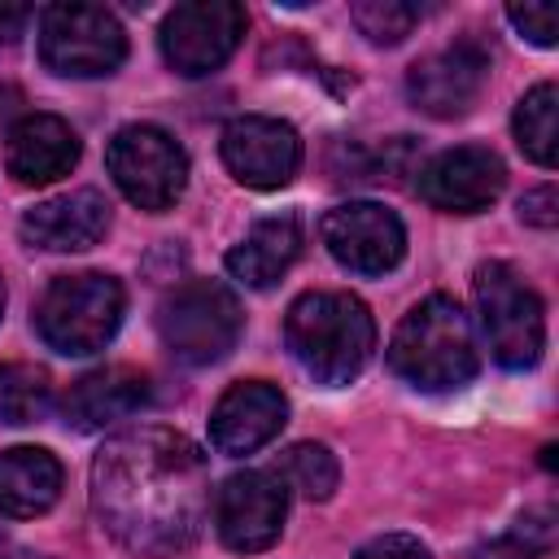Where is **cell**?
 Masks as SVG:
<instances>
[{"mask_svg":"<svg viewBox=\"0 0 559 559\" xmlns=\"http://www.w3.org/2000/svg\"><path fill=\"white\" fill-rule=\"evenodd\" d=\"M92 507L135 555H175L197 542L210 507L205 454L170 428H131L92 463Z\"/></svg>","mask_w":559,"mask_h":559,"instance_id":"6da1fadb","label":"cell"},{"mask_svg":"<svg viewBox=\"0 0 559 559\" xmlns=\"http://www.w3.org/2000/svg\"><path fill=\"white\" fill-rule=\"evenodd\" d=\"M284 341L319 384H349L376 349V319L354 293L319 288L288 306Z\"/></svg>","mask_w":559,"mask_h":559,"instance_id":"7a4b0ae2","label":"cell"},{"mask_svg":"<svg viewBox=\"0 0 559 559\" xmlns=\"http://www.w3.org/2000/svg\"><path fill=\"white\" fill-rule=\"evenodd\" d=\"M389 367L406 384L424 393H445L459 389L476 376L480 354L467 314L450 297H424L393 332L389 341Z\"/></svg>","mask_w":559,"mask_h":559,"instance_id":"3957f363","label":"cell"},{"mask_svg":"<svg viewBox=\"0 0 559 559\" xmlns=\"http://www.w3.org/2000/svg\"><path fill=\"white\" fill-rule=\"evenodd\" d=\"M122 310H127V293L114 275L79 271V275H57L44 288L35 306V328L48 349L66 358H87L114 341Z\"/></svg>","mask_w":559,"mask_h":559,"instance_id":"277c9868","label":"cell"},{"mask_svg":"<svg viewBox=\"0 0 559 559\" xmlns=\"http://www.w3.org/2000/svg\"><path fill=\"white\" fill-rule=\"evenodd\" d=\"M240 301L218 280H188L170 288L157 306V336L188 367H210L227 358L240 341Z\"/></svg>","mask_w":559,"mask_h":559,"instance_id":"5b68a950","label":"cell"},{"mask_svg":"<svg viewBox=\"0 0 559 559\" xmlns=\"http://www.w3.org/2000/svg\"><path fill=\"white\" fill-rule=\"evenodd\" d=\"M476 319L493 362L524 371L546 349V310L542 297L524 284V275L507 262H485L476 271Z\"/></svg>","mask_w":559,"mask_h":559,"instance_id":"8992f818","label":"cell"},{"mask_svg":"<svg viewBox=\"0 0 559 559\" xmlns=\"http://www.w3.org/2000/svg\"><path fill=\"white\" fill-rule=\"evenodd\" d=\"M105 166H109L118 192L148 214L170 210L188 188V153L179 148V140L170 131H162L153 122L122 127L105 148Z\"/></svg>","mask_w":559,"mask_h":559,"instance_id":"52a82bcc","label":"cell"},{"mask_svg":"<svg viewBox=\"0 0 559 559\" xmlns=\"http://www.w3.org/2000/svg\"><path fill=\"white\" fill-rule=\"evenodd\" d=\"M39 57L52 74L100 79L114 74L127 57L122 22L100 4H52L39 17Z\"/></svg>","mask_w":559,"mask_h":559,"instance_id":"ba28073f","label":"cell"},{"mask_svg":"<svg viewBox=\"0 0 559 559\" xmlns=\"http://www.w3.org/2000/svg\"><path fill=\"white\" fill-rule=\"evenodd\" d=\"M245 35V9L231 0H192L162 22V57L175 74L197 79L218 70Z\"/></svg>","mask_w":559,"mask_h":559,"instance_id":"9c48e42d","label":"cell"},{"mask_svg":"<svg viewBox=\"0 0 559 559\" xmlns=\"http://www.w3.org/2000/svg\"><path fill=\"white\" fill-rule=\"evenodd\" d=\"M288 515V489L275 472H236L223 480V489L214 493V528L223 537V546L253 555L266 550Z\"/></svg>","mask_w":559,"mask_h":559,"instance_id":"30bf717a","label":"cell"},{"mask_svg":"<svg viewBox=\"0 0 559 559\" xmlns=\"http://www.w3.org/2000/svg\"><path fill=\"white\" fill-rule=\"evenodd\" d=\"M323 245L341 266L358 275H384L406 253V227L376 201H345L323 214Z\"/></svg>","mask_w":559,"mask_h":559,"instance_id":"8fae6325","label":"cell"},{"mask_svg":"<svg viewBox=\"0 0 559 559\" xmlns=\"http://www.w3.org/2000/svg\"><path fill=\"white\" fill-rule=\"evenodd\" d=\"M223 166L245 188H284L301 166V140L288 122L266 114H240L223 127Z\"/></svg>","mask_w":559,"mask_h":559,"instance_id":"7c38bea8","label":"cell"},{"mask_svg":"<svg viewBox=\"0 0 559 559\" xmlns=\"http://www.w3.org/2000/svg\"><path fill=\"white\" fill-rule=\"evenodd\" d=\"M507 183V170H502V157L493 148H480V144H459V148H445L437 153L424 170H419V197L432 205V210H445V214H476V210H489L498 201Z\"/></svg>","mask_w":559,"mask_h":559,"instance_id":"4fadbf2b","label":"cell"},{"mask_svg":"<svg viewBox=\"0 0 559 559\" xmlns=\"http://www.w3.org/2000/svg\"><path fill=\"white\" fill-rule=\"evenodd\" d=\"M485 79H489V52L480 44L463 39V44H450V48L415 61L406 74V92H411L415 109H424L432 118H459L476 105Z\"/></svg>","mask_w":559,"mask_h":559,"instance_id":"5bb4252c","label":"cell"},{"mask_svg":"<svg viewBox=\"0 0 559 559\" xmlns=\"http://www.w3.org/2000/svg\"><path fill=\"white\" fill-rule=\"evenodd\" d=\"M288 419V402L275 384L266 380H240L231 384L214 415H210V441L218 454H253L258 445H266Z\"/></svg>","mask_w":559,"mask_h":559,"instance_id":"9a60e30c","label":"cell"},{"mask_svg":"<svg viewBox=\"0 0 559 559\" xmlns=\"http://www.w3.org/2000/svg\"><path fill=\"white\" fill-rule=\"evenodd\" d=\"M109 231V201L96 188H79L52 201H39L22 214V240L44 253H79L92 249Z\"/></svg>","mask_w":559,"mask_h":559,"instance_id":"2e32d148","label":"cell"},{"mask_svg":"<svg viewBox=\"0 0 559 559\" xmlns=\"http://www.w3.org/2000/svg\"><path fill=\"white\" fill-rule=\"evenodd\" d=\"M9 175L26 188H44L61 175L74 170L79 162V135L66 118L57 114H26L9 127V148H4Z\"/></svg>","mask_w":559,"mask_h":559,"instance_id":"e0dca14e","label":"cell"},{"mask_svg":"<svg viewBox=\"0 0 559 559\" xmlns=\"http://www.w3.org/2000/svg\"><path fill=\"white\" fill-rule=\"evenodd\" d=\"M148 402V380L135 367H100L87 371L83 380L70 384V393L61 397V415L70 428L79 432H100L118 419L140 415V406Z\"/></svg>","mask_w":559,"mask_h":559,"instance_id":"ac0fdd59","label":"cell"},{"mask_svg":"<svg viewBox=\"0 0 559 559\" xmlns=\"http://www.w3.org/2000/svg\"><path fill=\"white\" fill-rule=\"evenodd\" d=\"M301 253V223L297 214H271L245 231V240L227 253L231 280L245 288H271Z\"/></svg>","mask_w":559,"mask_h":559,"instance_id":"d6986e66","label":"cell"},{"mask_svg":"<svg viewBox=\"0 0 559 559\" xmlns=\"http://www.w3.org/2000/svg\"><path fill=\"white\" fill-rule=\"evenodd\" d=\"M61 498V463L39 445L0 450V511L9 520H35Z\"/></svg>","mask_w":559,"mask_h":559,"instance_id":"ffe728a7","label":"cell"},{"mask_svg":"<svg viewBox=\"0 0 559 559\" xmlns=\"http://www.w3.org/2000/svg\"><path fill=\"white\" fill-rule=\"evenodd\" d=\"M515 140L524 157L537 166H555L559 153V92L555 83H537L520 105H515Z\"/></svg>","mask_w":559,"mask_h":559,"instance_id":"44dd1931","label":"cell"},{"mask_svg":"<svg viewBox=\"0 0 559 559\" xmlns=\"http://www.w3.org/2000/svg\"><path fill=\"white\" fill-rule=\"evenodd\" d=\"M52 406V380L35 362H0V424H35Z\"/></svg>","mask_w":559,"mask_h":559,"instance_id":"7402d4cb","label":"cell"},{"mask_svg":"<svg viewBox=\"0 0 559 559\" xmlns=\"http://www.w3.org/2000/svg\"><path fill=\"white\" fill-rule=\"evenodd\" d=\"M280 480H288L301 498L323 502V498H332L336 485H341V463H336V454H332L328 445H319V441H297V445L284 454V476H280Z\"/></svg>","mask_w":559,"mask_h":559,"instance_id":"603a6c76","label":"cell"},{"mask_svg":"<svg viewBox=\"0 0 559 559\" xmlns=\"http://www.w3.org/2000/svg\"><path fill=\"white\" fill-rule=\"evenodd\" d=\"M349 17L371 44H402L419 22V4H406V0H358L349 9Z\"/></svg>","mask_w":559,"mask_h":559,"instance_id":"cb8c5ba5","label":"cell"},{"mask_svg":"<svg viewBox=\"0 0 559 559\" xmlns=\"http://www.w3.org/2000/svg\"><path fill=\"white\" fill-rule=\"evenodd\" d=\"M507 17H511V26H515L528 44H537V48H555V39H559V9H555L550 0H524V4H511Z\"/></svg>","mask_w":559,"mask_h":559,"instance_id":"d4e9b609","label":"cell"},{"mask_svg":"<svg viewBox=\"0 0 559 559\" xmlns=\"http://www.w3.org/2000/svg\"><path fill=\"white\" fill-rule=\"evenodd\" d=\"M354 559H432V555L411 533H384V537H371Z\"/></svg>","mask_w":559,"mask_h":559,"instance_id":"484cf974","label":"cell"},{"mask_svg":"<svg viewBox=\"0 0 559 559\" xmlns=\"http://www.w3.org/2000/svg\"><path fill=\"white\" fill-rule=\"evenodd\" d=\"M520 218L524 223H533V227H555V188L546 183V188H537V192H528L524 201H520Z\"/></svg>","mask_w":559,"mask_h":559,"instance_id":"4316f807","label":"cell"},{"mask_svg":"<svg viewBox=\"0 0 559 559\" xmlns=\"http://www.w3.org/2000/svg\"><path fill=\"white\" fill-rule=\"evenodd\" d=\"M26 22H31V9H26V4L0 0V44H13V39L26 31Z\"/></svg>","mask_w":559,"mask_h":559,"instance_id":"83f0119b","label":"cell"},{"mask_svg":"<svg viewBox=\"0 0 559 559\" xmlns=\"http://www.w3.org/2000/svg\"><path fill=\"white\" fill-rule=\"evenodd\" d=\"M0 314H4V284H0Z\"/></svg>","mask_w":559,"mask_h":559,"instance_id":"f1b7e54d","label":"cell"}]
</instances>
